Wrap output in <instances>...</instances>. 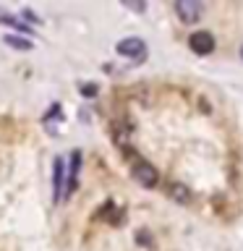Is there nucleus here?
<instances>
[{"mask_svg": "<svg viewBox=\"0 0 243 251\" xmlns=\"http://www.w3.org/2000/svg\"><path fill=\"white\" fill-rule=\"evenodd\" d=\"M175 13L183 24H194L201 16V5L194 3V0H180V3H175Z\"/></svg>", "mask_w": 243, "mask_h": 251, "instance_id": "nucleus-4", "label": "nucleus"}, {"mask_svg": "<svg viewBox=\"0 0 243 251\" xmlns=\"http://www.w3.org/2000/svg\"><path fill=\"white\" fill-rule=\"evenodd\" d=\"M172 191H175V196H178L180 201L186 199V186H180V183H178V186H172Z\"/></svg>", "mask_w": 243, "mask_h": 251, "instance_id": "nucleus-7", "label": "nucleus"}, {"mask_svg": "<svg viewBox=\"0 0 243 251\" xmlns=\"http://www.w3.org/2000/svg\"><path fill=\"white\" fill-rule=\"evenodd\" d=\"M118 52H121L123 58H131L133 63H144V58H146V47H144V42H141V39H136V37L118 42Z\"/></svg>", "mask_w": 243, "mask_h": 251, "instance_id": "nucleus-1", "label": "nucleus"}, {"mask_svg": "<svg viewBox=\"0 0 243 251\" xmlns=\"http://www.w3.org/2000/svg\"><path fill=\"white\" fill-rule=\"evenodd\" d=\"M5 42L11 47H16V50H29L31 47V42H26V39H21V37H5Z\"/></svg>", "mask_w": 243, "mask_h": 251, "instance_id": "nucleus-6", "label": "nucleus"}, {"mask_svg": "<svg viewBox=\"0 0 243 251\" xmlns=\"http://www.w3.org/2000/svg\"><path fill=\"white\" fill-rule=\"evenodd\" d=\"M133 178H136L141 186H146V188H154L157 186V170L149 162H144V160L133 162Z\"/></svg>", "mask_w": 243, "mask_h": 251, "instance_id": "nucleus-2", "label": "nucleus"}, {"mask_svg": "<svg viewBox=\"0 0 243 251\" xmlns=\"http://www.w3.org/2000/svg\"><path fill=\"white\" fill-rule=\"evenodd\" d=\"M188 45H191V50L196 55H209L215 50V37H212L209 31H196V34H191V39H188Z\"/></svg>", "mask_w": 243, "mask_h": 251, "instance_id": "nucleus-3", "label": "nucleus"}, {"mask_svg": "<svg viewBox=\"0 0 243 251\" xmlns=\"http://www.w3.org/2000/svg\"><path fill=\"white\" fill-rule=\"evenodd\" d=\"M241 55H243V47H241Z\"/></svg>", "mask_w": 243, "mask_h": 251, "instance_id": "nucleus-8", "label": "nucleus"}, {"mask_svg": "<svg viewBox=\"0 0 243 251\" xmlns=\"http://www.w3.org/2000/svg\"><path fill=\"white\" fill-rule=\"evenodd\" d=\"M52 186H55V199H60V188H63V160L60 157L55 160V180H52Z\"/></svg>", "mask_w": 243, "mask_h": 251, "instance_id": "nucleus-5", "label": "nucleus"}]
</instances>
